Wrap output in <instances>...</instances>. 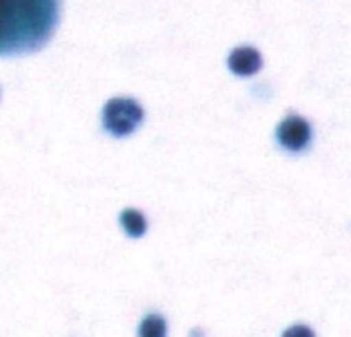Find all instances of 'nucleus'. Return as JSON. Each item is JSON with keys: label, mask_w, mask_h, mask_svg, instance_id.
<instances>
[{"label": "nucleus", "mask_w": 351, "mask_h": 337, "mask_svg": "<svg viewBox=\"0 0 351 337\" xmlns=\"http://www.w3.org/2000/svg\"><path fill=\"white\" fill-rule=\"evenodd\" d=\"M60 0H0V56L29 54L48 44Z\"/></svg>", "instance_id": "nucleus-1"}, {"label": "nucleus", "mask_w": 351, "mask_h": 337, "mask_svg": "<svg viewBox=\"0 0 351 337\" xmlns=\"http://www.w3.org/2000/svg\"><path fill=\"white\" fill-rule=\"evenodd\" d=\"M283 337H316V335L308 325H293L283 333Z\"/></svg>", "instance_id": "nucleus-4"}, {"label": "nucleus", "mask_w": 351, "mask_h": 337, "mask_svg": "<svg viewBox=\"0 0 351 337\" xmlns=\"http://www.w3.org/2000/svg\"><path fill=\"white\" fill-rule=\"evenodd\" d=\"M230 65L232 71H236L238 75H252L254 71L261 69V56L252 48H240L232 54Z\"/></svg>", "instance_id": "nucleus-3"}, {"label": "nucleus", "mask_w": 351, "mask_h": 337, "mask_svg": "<svg viewBox=\"0 0 351 337\" xmlns=\"http://www.w3.org/2000/svg\"><path fill=\"white\" fill-rule=\"evenodd\" d=\"M310 137H312L310 124H308L304 118H300V116H289V118H285V120L279 124V128H277V139H279V143H281L285 149H289V151H302L304 147H308Z\"/></svg>", "instance_id": "nucleus-2"}]
</instances>
